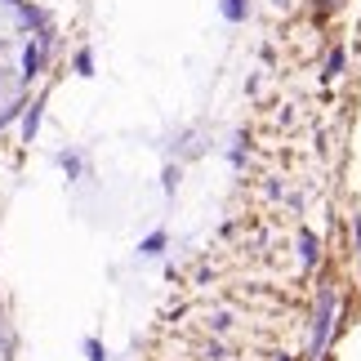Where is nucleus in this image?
Instances as JSON below:
<instances>
[{
	"label": "nucleus",
	"instance_id": "nucleus-1",
	"mask_svg": "<svg viewBox=\"0 0 361 361\" xmlns=\"http://www.w3.org/2000/svg\"><path fill=\"white\" fill-rule=\"evenodd\" d=\"M330 322H335V290H330V286H322V290H317V322H312V343H308V357H312V361L326 353Z\"/></svg>",
	"mask_w": 361,
	"mask_h": 361
},
{
	"label": "nucleus",
	"instance_id": "nucleus-2",
	"mask_svg": "<svg viewBox=\"0 0 361 361\" xmlns=\"http://www.w3.org/2000/svg\"><path fill=\"white\" fill-rule=\"evenodd\" d=\"M40 67H45V40L36 36V40H27V45H23V72H18V76H23V80H36Z\"/></svg>",
	"mask_w": 361,
	"mask_h": 361
},
{
	"label": "nucleus",
	"instance_id": "nucleus-3",
	"mask_svg": "<svg viewBox=\"0 0 361 361\" xmlns=\"http://www.w3.org/2000/svg\"><path fill=\"white\" fill-rule=\"evenodd\" d=\"M40 116H45V99H36V103L23 112V138H27V143L36 138V130H40Z\"/></svg>",
	"mask_w": 361,
	"mask_h": 361
},
{
	"label": "nucleus",
	"instance_id": "nucleus-4",
	"mask_svg": "<svg viewBox=\"0 0 361 361\" xmlns=\"http://www.w3.org/2000/svg\"><path fill=\"white\" fill-rule=\"evenodd\" d=\"M299 255H303V263H308V268H312L317 259H322V245H317L312 232H303V237H299Z\"/></svg>",
	"mask_w": 361,
	"mask_h": 361
},
{
	"label": "nucleus",
	"instance_id": "nucleus-5",
	"mask_svg": "<svg viewBox=\"0 0 361 361\" xmlns=\"http://www.w3.org/2000/svg\"><path fill=\"white\" fill-rule=\"evenodd\" d=\"M161 250H165V232H152L147 241H138V255H147V259H157Z\"/></svg>",
	"mask_w": 361,
	"mask_h": 361
},
{
	"label": "nucleus",
	"instance_id": "nucleus-6",
	"mask_svg": "<svg viewBox=\"0 0 361 361\" xmlns=\"http://www.w3.org/2000/svg\"><path fill=\"white\" fill-rule=\"evenodd\" d=\"M343 67H348V54H343V49H330V59H326V76H343Z\"/></svg>",
	"mask_w": 361,
	"mask_h": 361
},
{
	"label": "nucleus",
	"instance_id": "nucleus-7",
	"mask_svg": "<svg viewBox=\"0 0 361 361\" xmlns=\"http://www.w3.org/2000/svg\"><path fill=\"white\" fill-rule=\"evenodd\" d=\"M18 18H23L27 27H45V13H40L36 5H23V0H18Z\"/></svg>",
	"mask_w": 361,
	"mask_h": 361
},
{
	"label": "nucleus",
	"instance_id": "nucleus-8",
	"mask_svg": "<svg viewBox=\"0 0 361 361\" xmlns=\"http://www.w3.org/2000/svg\"><path fill=\"white\" fill-rule=\"evenodd\" d=\"M224 18L228 23H245V0H224Z\"/></svg>",
	"mask_w": 361,
	"mask_h": 361
},
{
	"label": "nucleus",
	"instance_id": "nucleus-9",
	"mask_svg": "<svg viewBox=\"0 0 361 361\" xmlns=\"http://www.w3.org/2000/svg\"><path fill=\"white\" fill-rule=\"evenodd\" d=\"M23 107H27V103H0V130H5V125L23 112Z\"/></svg>",
	"mask_w": 361,
	"mask_h": 361
},
{
	"label": "nucleus",
	"instance_id": "nucleus-10",
	"mask_svg": "<svg viewBox=\"0 0 361 361\" xmlns=\"http://www.w3.org/2000/svg\"><path fill=\"white\" fill-rule=\"evenodd\" d=\"M76 72H80V76L94 72V54H90V49H76Z\"/></svg>",
	"mask_w": 361,
	"mask_h": 361
},
{
	"label": "nucleus",
	"instance_id": "nucleus-11",
	"mask_svg": "<svg viewBox=\"0 0 361 361\" xmlns=\"http://www.w3.org/2000/svg\"><path fill=\"white\" fill-rule=\"evenodd\" d=\"M85 353H90V361H107V353H103V348H99V343H94V339L85 343Z\"/></svg>",
	"mask_w": 361,
	"mask_h": 361
},
{
	"label": "nucleus",
	"instance_id": "nucleus-12",
	"mask_svg": "<svg viewBox=\"0 0 361 361\" xmlns=\"http://www.w3.org/2000/svg\"><path fill=\"white\" fill-rule=\"evenodd\" d=\"M335 5H339V0H312V9H322V13H330Z\"/></svg>",
	"mask_w": 361,
	"mask_h": 361
},
{
	"label": "nucleus",
	"instance_id": "nucleus-13",
	"mask_svg": "<svg viewBox=\"0 0 361 361\" xmlns=\"http://www.w3.org/2000/svg\"><path fill=\"white\" fill-rule=\"evenodd\" d=\"M353 232H357V255H361V214L353 219Z\"/></svg>",
	"mask_w": 361,
	"mask_h": 361
},
{
	"label": "nucleus",
	"instance_id": "nucleus-14",
	"mask_svg": "<svg viewBox=\"0 0 361 361\" xmlns=\"http://www.w3.org/2000/svg\"><path fill=\"white\" fill-rule=\"evenodd\" d=\"M5 5H18V0H5Z\"/></svg>",
	"mask_w": 361,
	"mask_h": 361
}]
</instances>
